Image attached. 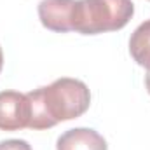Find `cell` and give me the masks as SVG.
<instances>
[{
  "label": "cell",
  "instance_id": "6da1fadb",
  "mask_svg": "<svg viewBox=\"0 0 150 150\" xmlns=\"http://www.w3.org/2000/svg\"><path fill=\"white\" fill-rule=\"evenodd\" d=\"M30 129H49L87 112L91 105L89 87L77 79L61 77L45 87L28 93Z\"/></svg>",
  "mask_w": 150,
  "mask_h": 150
},
{
  "label": "cell",
  "instance_id": "7a4b0ae2",
  "mask_svg": "<svg viewBox=\"0 0 150 150\" xmlns=\"http://www.w3.org/2000/svg\"><path fill=\"white\" fill-rule=\"evenodd\" d=\"M134 14L131 0H75L72 32L98 35L124 28Z\"/></svg>",
  "mask_w": 150,
  "mask_h": 150
},
{
  "label": "cell",
  "instance_id": "3957f363",
  "mask_svg": "<svg viewBox=\"0 0 150 150\" xmlns=\"http://www.w3.org/2000/svg\"><path fill=\"white\" fill-rule=\"evenodd\" d=\"M30 100L28 94L18 91L0 93V129L19 131L30 126Z\"/></svg>",
  "mask_w": 150,
  "mask_h": 150
},
{
  "label": "cell",
  "instance_id": "277c9868",
  "mask_svg": "<svg viewBox=\"0 0 150 150\" xmlns=\"http://www.w3.org/2000/svg\"><path fill=\"white\" fill-rule=\"evenodd\" d=\"M75 0H42L38 4L40 23L56 33L72 32V11Z\"/></svg>",
  "mask_w": 150,
  "mask_h": 150
},
{
  "label": "cell",
  "instance_id": "5b68a950",
  "mask_svg": "<svg viewBox=\"0 0 150 150\" xmlns=\"http://www.w3.org/2000/svg\"><path fill=\"white\" fill-rule=\"evenodd\" d=\"M56 150H108V147L98 131L91 127H75L58 138Z\"/></svg>",
  "mask_w": 150,
  "mask_h": 150
},
{
  "label": "cell",
  "instance_id": "8992f818",
  "mask_svg": "<svg viewBox=\"0 0 150 150\" xmlns=\"http://www.w3.org/2000/svg\"><path fill=\"white\" fill-rule=\"evenodd\" d=\"M131 58L150 72V19L142 23L129 38Z\"/></svg>",
  "mask_w": 150,
  "mask_h": 150
},
{
  "label": "cell",
  "instance_id": "52a82bcc",
  "mask_svg": "<svg viewBox=\"0 0 150 150\" xmlns=\"http://www.w3.org/2000/svg\"><path fill=\"white\" fill-rule=\"evenodd\" d=\"M0 150H32V147L25 140H5L0 142Z\"/></svg>",
  "mask_w": 150,
  "mask_h": 150
},
{
  "label": "cell",
  "instance_id": "ba28073f",
  "mask_svg": "<svg viewBox=\"0 0 150 150\" xmlns=\"http://www.w3.org/2000/svg\"><path fill=\"white\" fill-rule=\"evenodd\" d=\"M145 86H147V91H149V94H150V72L145 75Z\"/></svg>",
  "mask_w": 150,
  "mask_h": 150
},
{
  "label": "cell",
  "instance_id": "9c48e42d",
  "mask_svg": "<svg viewBox=\"0 0 150 150\" xmlns=\"http://www.w3.org/2000/svg\"><path fill=\"white\" fill-rule=\"evenodd\" d=\"M2 67H4V52H2V47H0V72H2Z\"/></svg>",
  "mask_w": 150,
  "mask_h": 150
},
{
  "label": "cell",
  "instance_id": "30bf717a",
  "mask_svg": "<svg viewBox=\"0 0 150 150\" xmlns=\"http://www.w3.org/2000/svg\"><path fill=\"white\" fill-rule=\"evenodd\" d=\"M149 2H150V0H149Z\"/></svg>",
  "mask_w": 150,
  "mask_h": 150
}]
</instances>
